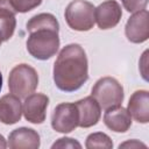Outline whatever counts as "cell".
I'll return each mask as SVG.
<instances>
[{
    "instance_id": "1",
    "label": "cell",
    "mask_w": 149,
    "mask_h": 149,
    "mask_svg": "<svg viewBox=\"0 0 149 149\" xmlns=\"http://www.w3.org/2000/svg\"><path fill=\"white\" fill-rule=\"evenodd\" d=\"M88 78L87 58L79 44L64 47L54 65V81L65 92H72L83 86Z\"/></svg>"
},
{
    "instance_id": "2",
    "label": "cell",
    "mask_w": 149,
    "mask_h": 149,
    "mask_svg": "<svg viewBox=\"0 0 149 149\" xmlns=\"http://www.w3.org/2000/svg\"><path fill=\"white\" fill-rule=\"evenodd\" d=\"M59 47L58 31L51 29H41L30 33L27 40L28 52L41 61L52 57Z\"/></svg>"
},
{
    "instance_id": "3",
    "label": "cell",
    "mask_w": 149,
    "mask_h": 149,
    "mask_svg": "<svg viewBox=\"0 0 149 149\" xmlns=\"http://www.w3.org/2000/svg\"><path fill=\"white\" fill-rule=\"evenodd\" d=\"M38 85V74L34 68L28 64H19L12 69L8 78L9 91L19 98H26L31 94Z\"/></svg>"
},
{
    "instance_id": "4",
    "label": "cell",
    "mask_w": 149,
    "mask_h": 149,
    "mask_svg": "<svg viewBox=\"0 0 149 149\" xmlns=\"http://www.w3.org/2000/svg\"><path fill=\"white\" fill-rule=\"evenodd\" d=\"M92 97L98 101L100 108L106 111L121 105L123 100V88L115 78L104 77L92 87Z\"/></svg>"
},
{
    "instance_id": "5",
    "label": "cell",
    "mask_w": 149,
    "mask_h": 149,
    "mask_svg": "<svg viewBox=\"0 0 149 149\" xmlns=\"http://www.w3.org/2000/svg\"><path fill=\"white\" fill-rule=\"evenodd\" d=\"M94 9V6L86 0H73L65 9L66 23L73 30L87 31L95 22Z\"/></svg>"
},
{
    "instance_id": "6",
    "label": "cell",
    "mask_w": 149,
    "mask_h": 149,
    "mask_svg": "<svg viewBox=\"0 0 149 149\" xmlns=\"http://www.w3.org/2000/svg\"><path fill=\"white\" fill-rule=\"evenodd\" d=\"M79 115L76 104L63 102L59 104L52 112L51 126L58 133H70L78 126Z\"/></svg>"
},
{
    "instance_id": "7",
    "label": "cell",
    "mask_w": 149,
    "mask_h": 149,
    "mask_svg": "<svg viewBox=\"0 0 149 149\" xmlns=\"http://www.w3.org/2000/svg\"><path fill=\"white\" fill-rule=\"evenodd\" d=\"M127 38L133 43H142L149 37V13L142 9L132 15L125 29Z\"/></svg>"
},
{
    "instance_id": "8",
    "label": "cell",
    "mask_w": 149,
    "mask_h": 149,
    "mask_svg": "<svg viewBox=\"0 0 149 149\" xmlns=\"http://www.w3.org/2000/svg\"><path fill=\"white\" fill-rule=\"evenodd\" d=\"M49 105V98L42 93H31L26 97L22 112L26 120L31 123H42L45 120V112Z\"/></svg>"
},
{
    "instance_id": "9",
    "label": "cell",
    "mask_w": 149,
    "mask_h": 149,
    "mask_svg": "<svg viewBox=\"0 0 149 149\" xmlns=\"http://www.w3.org/2000/svg\"><path fill=\"white\" fill-rule=\"evenodd\" d=\"M121 16V7L115 0H107L94 9V19L100 29H111L115 27Z\"/></svg>"
},
{
    "instance_id": "10",
    "label": "cell",
    "mask_w": 149,
    "mask_h": 149,
    "mask_svg": "<svg viewBox=\"0 0 149 149\" xmlns=\"http://www.w3.org/2000/svg\"><path fill=\"white\" fill-rule=\"evenodd\" d=\"M76 106L79 115V127L88 128L97 125V122L100 119V106L92 95L77 101Z\"/></svg>"
},
{
    "instance_id": "11",
    "label": "cell",
    "mask_w": 149,
    "mask_h": 149,
    "mask_svg": "<svg viewBox=\"0 0 149 149\" xmlns=\"http://www.w3.org/2000/svg\"><path fill=\"white\" fill-rule=\"evenodd\" d=\"M8 147L12 149H37L40 147V135L31 128H17L9 134Z\"/></svg>"
},
{
    "instance_id": "12",
    "label": "cell",
    "mask_w": 149,
    "mask_h": 149,
    "mask_svg": "<svg viewBox=\"0 0 149 149\" xmlns=\"http://www.w3.org/2000/svg\"><path fill=\"white\" fill-rule=\"evenodd\" d=\"M22 115L20 98L15 94H6L0 98V121L5 125L16 123Z\"/></svg>"
},
{
    "instance_id": "13",
    "label": "cell",
    "mask_w": 149,
    "mask_h": 149,
    "mask_svg": "<svg viewBox=\"0 0 149 149\" xmlns=\"http://www.w3.org/2000/svg\"><path fill=\"white\" fill-rule=\"evenodd\" d=\"M128 113L137 122L147 123L149 121V93L146 90L136 91L132 94L128 102Z\"/></svg>"
},
{
    "instance_id": "14",
    "label": "cell",
    "mask_w": 149,
    "mask_h": 149,
    "mask_svg": "<svg viewBox=\"0 0 149 149\" xmlns=\"http://www.w3.org/2000/svg\"><path fill=\"white\" fill-rule=\"evenodd\" d=\"M104 122L111 130L116 133H125L132 125V116L126 108L115 106L106 109Z\"/></svg>"
},
{
    "instance_id": "15",
    "label": "cell",
    "mask_w": 149,
    "mask_h": 149,
    "mask_svg": "<svg viewBox=\"0 0 149 149\" xmlns=\"http://www.w3.org/2000/svg\"><path fill=\"white\" fill-rule=\"evenodd\" d=\"M58 28L59 26L56 17L49 13L37 14L27 22V30L29 31V34L41 29H51V30L58 31Z\"/></svg>"
},
{
    "instance_id": "16",
    "label": "cell",
    "mask_w": 149,
    "mask_h": 149,
    "mask_svg": "<svg viewBox=\"0 0 149 149\" xmlns=\"http://www.w3.org/2000/svg\"><path fill=\"white\" fill-rule=\"evenodd\" d=\"M16 20L15 13L10 10L0 9V41H8L15 30Z\"/></svg>"
},
{
    "instance_id": "17",
    "label": "cell",
    "mask_w": 149,
    "mask_h": 149,
    "mask_svg": "<svg viewBox=\"0 0 149 149\" xmlns=\"http://www.w3.org/2000/svg\"><path fill=\"white\" fill-rule=\"evenodd\" d=\"M113 147V142L108 135L104 133H93L90 134L86 139V148L94 149V148H104L109 149Z\"/></svg>"
},
{
    "instance_id": "18",
    "label": "cell",
    "mask_w": 149,
    "mask_h": 149,
    "mask_svg": "<svg viewBox=\"0 0 149 149\" xmlns=\"http://www.w3.org/2000/svg\"><path fill=\"white\" fill-rule=\"evenodd\" d=\"M12 7L16 13H27L33 8L37 7L42 0H9Z\"/></svg>"
},
{
    "instance_id": "19",
    "label": "cell",
    "mask_w": 149,
    "mask_h": 149,
    "mask_svg": "<svg viewBox=\"0 0 149 149\" xmlns=\"http://www.w3.org/2000/svg\"><path fill=\"white\" fill-rule=\"evenodd\" d=\"M123 7L129 13H135L139 10H142L146 8L148 0H121Z\"/></svg>"
},
{
    "instance_id": "20",
    "label": "cell",
    "mask_w": 149,
    "mask_h": 149,
    "mask_svg": "<svg viewBox=\"0 0 149 149\" xmlns=\"http://www.w3.org/2000/svg\"><path fill=\"white\" fill-rule=\"evenodd\" d=\"M56 148H78V149H80L81 144L71 137H62L52 144V149H56Z\"/></svg>"
},
{
    "instance_id": "21",
    "label": "cell",
    "mask_w": 149,
    "mask_h": 149,
    "mask_svg": "<svg viewBox=\"0 0 149 149\" xmlns=\"http://www.w3.org/2000/svg\"><path fill=\"white\" fill-rule=\"evenodd\" d=\"M119 148H147V146L136 141V140H132V141H128V142L120 144Z\"/></svg>"
},
{
    "instance_id": "22",
    "label": "cell",
    "mask_w": 149,
    "mask_h": 149,
    "mask_svg": "<svg viewBox=\"0 0 149 149\" xmlns=\"http://www.w3.org/2000/svg\"><path fill=\"white\" fill-rule=\"evenodd\" d=\"M147 55H148V51H144V54H143V56H142V58H143V64L141 63V72H142V76H143V78L146 79V80H148V76H147V73H146V71H144V68L147 66Z\"/></svg>"
},
{
    "instance_id": "23",
    "label": "cell",
    "mask_w": 149,
    "mask_h": 149,
    "mask_svg": "<svg viewBox=\"0 0 149 149\" xmlns=\"http://www.w3.org/2000/svg\"><path fill=\"white\" fill-rule=\"evenodd\" d=\"M6 147H7V143H6L5 139H3V136L0 135V148H6Z\"/></svg>"
},
{
    "instance_id": "24",
    "label": "cell",
    "mask_w": 149,
    "mask_h": 149,
    "mask_svg": "<svg viewBox=\"0 0 149 149\" xmlns=\"http://www.w3.org/2000/svg\"><path fill=\"white\" fill-rule=\"evenodd\" d=\"M1 87H2V74L0 72V90H1Z\"/></svg>"
},
{
    "instance_id": "25",
    "label": "cell",
    "mask_w": 149,
    "mask_h": 149,
    "mask_svg": "<svg viewBox=\"0 0 149 149\" xmlns=\"http://www.w3.org/2000/svg\"><path fill=\"white\" fill-rule=\"evenodd\" d=\"M0 44H1V41H0Z\"/></svg>"
}]
</instances>
